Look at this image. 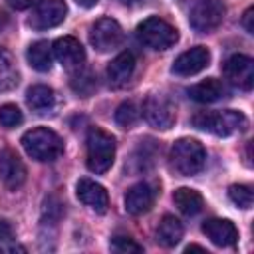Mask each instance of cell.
<instances>
[{
  "label": "cell",
  "instance_id": "7a4b0ae2",
  "mask_svg": "<svg viewBox=\"0 0 254 254\" xmlns=\"http://www.w3.org/2000/svg\"><path fill=\"white\" fill-rule=\"evenodd\" d=\"M22 147L32 159L40 163H52L64 153L62 137L48 127H36L26 131L22 137Z\"/></svg>",
  "mask_w": 254,
  "mask_h": 254
},
{
  "label": "cell",
  "instance_id": "ba28073f",
  "mask_svg": "<svg viewBox=\"0 0 254 254\" xmlns=\"http://www.w3.org/2000/svg\"><path fill=\"white\" fill-rule=\"evenodd\" d=\"M89 42L97 52H111L121 46L123 30L113 18H99L89 28Z\"/></svg>",
  "mask_w": 254,
  "mask_h": 254
},
{
  "label": "cell",
  "instance_id": "4dcf8cb0",
  "mask_svg": "<svg viewBox=\"0 0 254 254\" xmlns=\"http://www.w3.org/2000/svg\"><path fill=\"white\" fill-rule=\"evenodd\" d=\"M252 18H254V10H252V8H248V10L244 12V18H242V26L246 28V32H248V34H252V32H254Z\"/></svg>",
  "mask_w": 254,
  "mask_h": 254
},
{
  "label": "cell",
  "instance_id": "e0dca14e",
  "mask_svg": "<svg viewBox=\"0 0 254 254\" xmlns=\"http://www.w3.org/2000/svg\"><path fill=\"white\" fill-rule=\"evenodd\" d=\"M135 56L131 52H121L119 56H115L111 60V64L107 65V79L113 87H121L125 85L135 71Z\"/></svg>",
  "mask_w": 254,
  "mask_h": 254
},
{
  "label": "cell",
  "instance_id": "484cf974",
  "mask_svg": "<svg viewBox=\"0 0 254 254\" xmlns=\"http://www.w3.org/2000/svg\"><path fill=\"white\" fill-rule=\"evenodd\" d=\"M228 198L238 206V208H250L252 206V189L246 185H230L228 187Z\"/></svg>",
  "mask_w": 254,
  "mask_h": 254
},
{
  "label": "cell",
  "instance_id": "1f68e13d",
  "mask_svg": "<svg viewBox=\"0 0 254 254\" xmlns=\"http://www.w3.org/2000/svg\"><path fill=\"white\" fill-rule=\"evenodd\" d=\"M38 2L40 0H8V4L12 8H16V10H26V8H30V6L38 4Z\"/></svg>",
  "mask_w": 254,
  "mask_h": 254
},
{
  "label": "cell",
  "instance_id": "603a6c76",
  "mask_svg": "<svg viewBox=\"0 0 254 254\" xmlns=\"http://www.w3.org/2000/svg\"><path fill=\"white\" fill-rule=\"evenodd\" d=\"M28 64L36 71H50L52 69V46L46 40H38L28 48Z\"/></svg>",
  "mask_w": 254,
  "mask_h": 254
},
{
  "label": "cell",
  "instance_id": "9a60e30c",
  "mask_svg": "<svg viewBox=\"0 0 254 254\" xmlns=\"http://www.w3.org/2000/svg\"><path fill=\"white\" fill-rule=\"evenodd\" d=\"M75 192H77V198L85 206H89L91 210H95L97 214H103L107 210V206H109L107 190L99 183H95L91 179H79L77 181V187H75Z\"/></svg>",
  "mask_w": 254,
  "mask_h": 254
},
{
  "label": "cell",
  "instance_id": "30bf717a",
  "mask_svg": "<svg viewBox=\"0 0 254 254\" xmlns=\"http://www.w3.org/2000/svg\"><path fill=\"white\" fill-rule=\"evenodd\" d=\"M52 54L69 73L83 67L85 52H83V46L79 44V40H75L73 36L58 38L54 42V46H52Z\"/></svg>",
  "mask_w": 254,
  "mask_h": 254
},
{
  "label": "cell",
  "instance_id": "2e32d148",
  "mask_svg": "<svg viewBox=\"0 0 254 254\" xmlns=\"http://www.w3.org/2000/svg\"><path fill=\"white\" fill-rule=\"evenodd\" d=\"M202 232L216 246H232L238 238L236 226L226 218H210L202 224Z\"/></svg>",
  "mask_w": 254,
  "mask_h": 254
},
{
  "label": "cell",
  "instance_id": "ac0fdd59",
  "mask_svg": "<svg viewBox=\"0 0 254 254\" xmlns=\"http://www.w3.org/2000/svg\"><path fill=\"white\" fill-rule=\"evenodd\" d=\"M28 107L38 115H48L56 109V91L48 85H32L26 91Z\"/></svg>",
  "mask_w": 254,
  "mask_h": 254
},
{
  "label": "cell",
  "instance_id": "9c48e42d",
  "mask_svg": "<svg viewBox=\"0 0 254 254\" xmlns=\"http://www.w3.org/2000/svg\"><path fill=\"white\" fill-rule=\"evenodd\" d=\"M65 14H67V6L64 0H42L32 12L28 24L38 32L50 30L60 26L65 20Z\"/></svg>",
  "mask_w": 254,
  "mask_h": 254
},
{
  "label": "cell",
  "instance_id": "f546056e",
  "mask_svg": "<svg viewBox=\"0 0 254 254\" xmlns=\"http://www.w3.org/2000/svg\"><path fill=\"white\" fill-rule=\"evenodd\" d=\"M10 238H14V228L8 220L0 218V240H10Z\"/></svg>",
  "mask_w": 254,
  "mask_h": 254
},
{
  "label": "cell",
  "instance_id": "5b68a950",
  "mask_svg": "<svg viewBox=\"0 0 254 254\" xmlns=\"http://www.w3.org/2000/svg\"><path fill=\"white\" fill-rule=\"evenodd\" d=\"M137 38L143 46L157 50V52H163V50H169L171 46H175V42L179 40V34L163 18L151 16L137 26Z\"/></svg>",
  "mask_w": 254,
  "mask_h": 254
},
{
  "label": "cell",
  "instance_id": "3957f363",
  "mask_svg": "<svg viewBox=\"0 0 254 254\" xmlns=\"http://www.w3.org/2000/svg\"><path fill=\"white\" fill-rule=\"evenodd\" d=\"M171 167L183 177H192L202 171L206 163V151L196 139H179L171 147Z\"/></svg>",
  "mask_w": 254,
  "mask_h": 254
},
{
  "label": "cell",
  "instance_id": "d4e9b609",
  "mask_svg": "<svg viewBox=\"0 0 254 254\" xmlns=\"http://www.w3.org/2000/svg\"><path fill=\"white\" fill-rule=\"evenodd\" d=\"M139 107L133 101H123L115 111V123L123 129H129L139 121Z\"/></svg>",
  "mask_w": 254,
  "mask_h": 254
},
{
  "label": "cell",
  "instance_id": "52a82bcc",
  "mask_svg": "<svg viewBox=\"0 0 254 254\" xmlns=\"http://www.w3.org/2000/svg\"><path fill=\"white\" fill-rule=\"evenodd\" d=\"M143 115H145V119H147V123L151 127L167 131V129H171L175 125L177 109H175V103L167 95L153 93L143 103Z\"/></svg>",
  "mask_w": 254,
  "mask_h": 254
},
{
  "label": "cell",
  "instance_id": "83f0119b",
  "mask_svg": "<svg viewBox=\"0 0 254 254\" xmlns=\"http://www.w3.org/2000/svg\"><path fill=\"white\" fill-rule=\"evenodd\" d=\"M111 250L117 254H139V252H143V246L129 236H113Z\"/></svg>",
  "mask_w": 254,
  "mask_h": 254
},
{
  "label": "cell",
  "instance_id": "8fae6325",
  "mask_svg": "<svg viewBox=\"0 0 254 254\" xmlns=\"http://www.w3.org/2000/svg\"><path fill=\"white\" fill-rule=\"evenodd\" d=\"M224 77L238 89L248 91L254 83V62L244 54H234L224 62Z\"/></svg>",
  "mask_w": 254,
  "mask_h": 254
},
{
  "label": "cell",
  "instance_id": "5bb4252c",
  "mask_svg": "<svg viewBox=\"0 0 254 254\" xmlns=\"http://www.w3.org/2000/svg\"><path fill=\"white\" fill-rule=\"evenodd\" d=\"M155 196H157V190H155L153 185H149V183H137L125 194V210L129 214H133V216L145 214L155 204Z\"/></svg>",
  "mask_w": 254,
  "mask_h": 254
},
{
  "label": "cell",
  "instance_id": "f1b7e54d",
  "mask_svg": "<svg viewBox=\"0 0 254 254\" xmlns=\"http://www.w3.org/2000/svg\"><path fill=\"white\" fill-rule=\"evenodd\" d=\"M0 252H26V248L22 246V244H16L14 242V238H10V240H0Z\"/></svg>",
  "mask_w": 254,
  "mask_h": 254
},
{
  "label": "cell",
  "instance_id": "ffe728a7",
  "mask_svg": "<svg viewBox=\"0 0 254 254\" xmlns=\"http://www.w3.org/2000/svg\"><path fill=\"white\" fill-rule=\"evenodd\" d=\"M173 202L175 206L185 214V216H194L202 210L204 206V198L198 190L189 189V187H181L173 192Z\"/></svg>",
  "mask_w": 254,
  "mask_h": 254
},
{
  "label": "cell",
  "instance_id": "6da1fadb",
  "mask_svg": "<svg viewBox=\"0 0 254 254\" xmlns=\"http://www.w3.org/2000/svg\"><path fill=\"white\" fill-rule=\"evenodd\" d=\"M192 125L200 131H208L216 137H228L232 133H242L248 127V119L234 109L224 111H198L192 117Z\"/></svg>",
  "mask_w": 254,
  "mask_h": 254
},
{
  "label": "cell",
  "instance_id": "e575fe53",
  "mask_svg": "<svg viewBox=\"0 0 254 254\" xmlns=\"http://www.w3.org/2000/svg\"><path fill=\"white\" fill-rule=\"evenodd\" d=\"M190 250H200V252H206L202 246H198V244H190V246H187L185 248V252H190Z\"/></svg>",
  "mask_w": 254,
  "mask_h": 254
},
{
  "label": "cell",
  "instance_id": "d6986e66",
  "mask_svg": "<svg viewBox=\"0 0 254 254\" xmlns=\"http://www.w3.org/2000/svg\"><path fill=\"white\" fill-rule=\"evenodd\" d=\"M226 93H228L226 85L216 77H208L189 89V95L198 103H214V101L226 97Z\"/></svg>",
  "mask_w": 254,
  "mask_h": 254
},
{
  "label": "cell",
  "instance_id": "7402d4cb",
  "mask_svg": "<svg viewBox=\"0 0 254 254\" xmlns=\"http://www.w3.org/2000/svg\"><path fill=\"white\" fill-rule=\"evenodd\" d=\"M181 238H183V224L179 222V218H175L171 214H165L159 222V228H157V240L163 246L171 248V246L179 244Z\"/></svg>",
  "mask_w": 254,
  "mask_h": 254
},
{
  "label": "cell",
  "instance_id": "d6a6232c",
  "mask_svg": "<svg viewBox=\"0 0 254 254\" xmlns=\"http://www.w3.org/2000/svg\"><path fill=\"white\" fill-rule=\"evenodd\" d=\"M79 6H83V8H91V6H95L97 4V0H75Z\"/></svg>",
  "mask_w": 254,
  "mask_h": 254
},
{
  "label": "cell",
  "instance_id": "4fadbf2b",
  "mask_svg": "<svg viewBox=\"0 0 254 254\" xmlns=\"http://www.w3.org/2000/svg\"><path fill=\"white\" fill-rule=\"evenodd\" d=\"M0 181L12 190L26 183V167L12 149L0 151Z\"/></svg>",
  "mask_w": 254,
  "mask_h": 254
},
{
  "label": "cell",
  "instance_id": "4316f807",
  "mask_svg": "<svg viewBox=\"0 0 254 254\" xmlns=\"http://www.w3.org/2000/svg\"><path fill=\"white\" fill-rule=\"evenodd\" d=\"M22 121H24V115H22V111L16 105L6 103V105L0 107V125L2 127L12 129V127H18Z\"/></svg>",
  "mask_w": 254,
  "mask_h": 254
},
{
  "label": "cell",
  "instance_id": "44dd1931",
  "mask_svg": "<svg viewBox=\"0 0 254 254\" xmlns=\"http://www.w3.org/2000/svg\"><path fill=\"white\" fill-rule=\"evenodd\" d=\"M18 81H20V73H18L16 62H14L12 54L0 46V93L14 89L18 85Z\"/></svg>",
  "mask_w": 254,
  "mask_h": 254
},
{
  "label": "cell",
  "instance_id": "8992f818",
  "mask_svg": "<svg viewBox=\"0 0 254 254\" xmlns=\"http://www.w3.org/2000/svg\"><path fill=\"white\" fill-rule=\"evenodd\" d=\"M226 8L220 0H194L189 12V24L198 34L216 30L224 20Z\"/></svg>",
  "mask_w": 254,
  "mask_h": 254
},
{
  "label": "cell",
  "instance_id": "7c38bea8",
  "mask_svg": "<svg viewBox=\"0 0 254 254\" xmlns=\"http://www.w3.org/2000/svg\"><path fill=\"white\" fill-rule=\"evenodd\" d=\"M208 62H210V52H208L204 46H196V48H190V50L183 52V54L175 60L171 71H173L175 75L189 77V75H194V73L202 71V69L208 65Z\"/></svg>",
  "mask_w": 254,
  "mask_h": 254
},
{
  "label": "cell",
  "instance_id": "cb8c5ba5",
  "mask_svg": "<svg viewBox=\"0 0 254 254\" xmlns=\"http://www.w3.org/2000/svg\"><path fill=\"white\" fill-rule=\"evenodd\" d=\"M71 87H73V91L75 93H79V95H83V97H87L95 87H97V81H95V75L91 73V71H87V69H77V71H71Z\"/></svg>",
  "mask_w": 254,
  "mask_h": 254
},
{
  "label": "cell",
  "instance_id": "277c9868",
  "mask_svg": "<svg viewBox=\"0 0 254 254\" xmlns=\"http://www.w3.org/2000/svg\"><path fill=\"white\" fill-rule=\"evenodd\" d=\"M115 159V139L99 129L93 127L87 133V169L95 175H101L111 169Z\"/></svg>",
  "mask_w": 254,
  "mask_h": 254
},
{
  "label": "cell",
  "instance_id": "d590c367",
  "mask_svg": "<svg viewBox=\"0 0 254 254\" xmlns=\"http://www.w3.org/2000/svg\"><path fill=\"white\" fill-rule=\"evenodd\" d=\"M117 2H121V4H135V2H139V0H117Z\"/></svg>",
  "mask_w": 254,
  "mask_h": 254
},
{
  "label": "cell",
  "instance_id": "836d02e7",
  "mask_svg": "<svg viewBox=\"0 0 254 254\" xmlns=\"http://www.w3.org/2000/svg\"><path fill=\"white\" fill-rule=\"evenodd\" d=\"M6 26H8V16H6V14L0 10V32H2Z\"/></svg>",
  "mask_w": 254,
  "mask_h": 254
}]
</instances>
